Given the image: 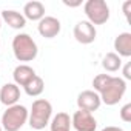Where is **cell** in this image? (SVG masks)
Instances as JSON below:
<instances>
[{
  "mask_svg": "<svg viewBox=\"0 0 131 131\" xmlns=\"http://www.w3.org/2000/svg\"><path fill=\"white\" fill-rule=\"evenodd\" d=\"M110 77H111L110 74H99V76H96V77H94V80H93L94 91H96V93H99V91L105 86V83L108 82V79H110Z\"/></svg>",
  "mask_w": 131,
  "mask_h": 131,
  "instance_id": "ac0fdd59",
  "label": "cell"
},
{
  "mask_svg": "<svg viewBox=\"0 0 131 131\" xmlns=\"http://www.w3.org/2000/svg\"><path fill=\"white\" fill-rule=\"evenodd\" d=\"M114 49L119 57H129L131 56V34L120 32L114 39Z\"/></svg>",
  "mask_w": 131,
  "mask_h": 131,
  "instance_id": "4fadbf2b",
  "label": "cell"
},
{
  "mask_svg": "<svg viewBox=\"0 0 131 131\" xmlns=\"http://www.w3.org/2000/svg\"><path fill=\"white\" fill-rule=\"evenodd\" d=\"M100 97L96 91L93 90H86V91H82L79 96H77V106L79 110L82 111H88V113H93L96 110H99L100 106Z\"/></svg>",
  "mask_w": 131,
  "mask_h": 131,
  "instance_id": "ba28073f",
  "label": "cell"
},
{
  "mask_svg": "<svg viewBox=\"0 0 131 131\" xmlns=\"http://www.w3.org/2000/svg\"><path fill=\"white\" fill-rule=\"evenodd\" d=\"M71 125L74 126L76 131H96L97 128V120L94 119L93 113L88 111H76L71 117Z\"/></svg>",
  "mask_w": 131,
  "mask_h": 131,
  "instance_id": "8992f818",
  "label": "cell"
},
{
  "mask_svg": "<svg viewBox=\"0 0 131 131\" xmlns=\"http://www.w3.org/2000/svg\"><path fill=\"white\" fill-rule=\"evenodd\" d=\"M29 111L23 105H13L8 106V110L2 116V128L5 131H19L28 120Z\"/></svg>",
  "mask_w": 131,
  "mask_h": 131,
  "instance_id": "277c9868",
  "label": "cell"
},
{
  "mask_svg": "<svg viewBox=\"0 0 131 131\" xmlns=\"http://www.w3.org/2000/svg\"><path fill=\"white\" fill-rule=\"evenodd\" d=\"M20 99V90L16 83H5L0 88V102L6 106H13Z\"/></svg>",
  "mask_w": 131,
  "mask_h": 131,
  "instance_id": "30bf717a",
  "label": "cell"
},
{
  "mask_svg": "<svg viewBox=\"0 0 131 131\" xmlns=\"http://www.w3.org/2000/svg\"><path fill=\"white\" fill-rule=\"evenodd\" d=\"M51 131H71V117L67 113H57L51 120Z\"/></svg>",
  "mask_w": 131,
  "mask_h": 131,
  "instance_id": "9a60e30c",
  "label": "cell"
},
{
  "mask_svg": "<svg viewBox=\"0 0 131 131\" xmlns=\"http://www.w3.org/2000/svg\"><path fill=\"white\" fill-rule=\"evenodd\" d=\"M129 68H131V63H126L125 67H123V77L126 80H131V71H129Z\"/></svg>",
  "mask_w": 131,
  "mask_h": 131,
  "instance_id": "ffe728a7",
  "label": "cell"
},
{
  "mask_svg": "<svg viewBox=\"0 0 131 131\" xmlns=\"http://www.w3.org/2000/svg\"><path fill=\"white\" fill-rule=\"evenodd\" d=\"M23 17L28 20H42L45 17V6L42 2H37V0H32V2H28L23 6Z\"/></svg>",
  "mask_w": 131,
  "mask_h": 131,
  "instance_id": "7c38bea8",
  "label": "cell"
},
{
  "mask_svg": "<svg viewBox=\"0 0 131 131\" xmlns=\"http://www.w3.org/2000/svg\"><path fill=\"white\" fill-rule=\"evenodd\" d=\"M0 131H3V128H2V126H0Z\"/></svg>",
  "mask_w": 131,
  "mask_h": 131,
  "instance_id": "cb8c5ba5",
  "label": "cell"
},
{
  "mask_svg": "<svg viewBox=\"0 0 131 131\" xmlns=\"http://www.w3.org/2000/svg\"><path fill=\"white\" fill-rule=\"evenodd\" d=\"M102 131H123V129L119 128V126H105Z\"/></svg>",
  "mask_w": 131,
  "mask_h": 131,
  "instance_id": "7402d4cb",
  "label": "cell"
},
{
  "mask_svg": "<svg viewBox=\"0 0 131 131\" xmlns=\"http://www.w3.org/2000/svg\"><path fill=\"white\" fill-rule=\"evenodd\" d=\"M23 88H25V93H26L28 96L36 97V96H40V94L43 93V90H45V82H43V79H42L40 76L36 74V77H34L28 85H25Z\"/></svg>",
  "mask_w": 131,
  "mask_h": 131,
  "instance_id": "e0dca14e",
  "label": "cell"
},
{
  "mask_svg": "<svg viewBox=\"0 0 131 131\" xmlns=\"http://www.w3.org/2000/svg\"><path fill=\"white\" fill-rule=\"evenodd\" d=\"M52 114V105L46 99H37L32 102L31 111L28 114L29 126L32 129H43L51 119Z\"/></svg>",
  "mask_w": 131,
  "mask_h": 131,
  "instance_id": "3957f363",
  "label": "cell"
},
{
  "mask_svg": "<svg viewBox=\"0 0 131 131\" xmlns=\"http://www.w3.org/2000/svg\"><path fill=\"white\" fill-rule=\"evenodd\" d=\"M2 19H3V22L6 25H9L14 29H22L26 25V19L23 17V14H20V13H17L14 9H5V11H2Z\"/></svg>",
  "mask_w": 131,
  "mask_h": 131,
  "instance_id": "5bb4252c",
  "label": "cell"
},
{
  "mask_svg": "<svg viewBox=\"0 0 131 131\" xmlns=\"http://www.w3.org/2000/svg\"><path fill=\"white\" fill-rule=\"evenodd\" d=\"M120 119L123 122H131V103H126L120 110Z\"/></svg>",
  "mask_w": 131,
  "mask_h": 131,
  "instance_id": "d6986e66",
  "label": "cell"
},
{
  "mask_svg": "<svg viewBox=\"0 0 131 131\" xmlns=\"http://www.w3.org/2000/svg\"><path fill=\"white\" fill-rule=\"evenodd\" d=\"M96 36H97V31H96V26L91 25L88 20H82V22H77L76 26H74V37L79 43L82 45H90L96 40Z\"/></svg>",
  "mask_w": 131,
  "mask_h": 131,
  "instance_id": "52a82bcc",
  "label": "cell"
},
{
  "mask_svg": "<svg viewBox=\"0 0 131 131\" xmlns=\"http://www.w3.org/2000/svg\"><path fill=\"white\" fill-rule=\"evenodd\" d=\"M13 52L19 62H31L37 57V43L29 34H17L13 39Z\"/></svg>",
  "mask_w": 131,
  "mask_h": 131,
  "instance_id": "6da1fadb",
  "label": "cell"
},
{
  "mask_svg": "<svg viewBox=\"0 0 131 131\" xmlns=\"http://www.w3.org/2000/svg\"><path fill=\"white\" fill-rule=\"evenodd\" d=\"M13 77H14V83L19 86H25L28 85L34 77H36V71L28 67V65H19V67H16L14 73H13Z\"/></svg>",
  "mask_w": 131,
  "mask_h": 131,
  "instance_id": "8fae6325",
  "label": "cell"
},
{
  "mask_svg": "<svg viewBox=\"0 0 131 131\" xmlns=\"http://www.w3.org/2000/svg\"><path fill=\"white\" fill-rule=\"evenodd\" d=\"M102 67L106 73H116L120 70L122 67V59L116 54V52H108L103 59H102Z\"/></svg>",
  "mask_w": 131,
  "mask_h": 131,
  "instance_id": "2e32d148",
  "label": "cell"
},
{
  "mask_svg": "<svg viewBox=\"0 0 131 131\" xmlns=\"http://www.w3.org/2000/svg\"><path fill=\"white\" fill-rule=\"evenodd\" d=\"M60 28H62L60 20L56 19V17H51V16L43 17V19L39 22V26H37L39 34H40L42 37H45V39H54V37L60 32Z\"/></svg>",
  "mask_w": 131,
  "mask_h": 131,
  "instance_id": "9c48e42d",
  "label": "cell"
},
{
  "mask_svg": "<svg viewBox=\"0 0 131 131\" xmlns=\"http://www.w3.org/2000/svg\"><path fill=\"white\" fill-rule=\"evenodd\" d=\"M126 93V82L120 77H110L108 82L105 83V86L97 93L99 97H100V102H103L105 105L108 106H113V105H117L123 94Z\"/></svg>",
  "mask_w": 131,
  "mask_h": 131,
  "instance_id": "7a4b0ae2",
  "label": "cell"
},
{
  "mask_svg": "<svg viewBox=\"0 0 131 131\" xmlns=\"http://www.w3.org/2000/svg\"><path fill=\"white\" fill-rule=\"evenodd\" d=\"M83 11L91 25H103L110 19V8L105 0H88Z\"/></svg>",
  "mask_w": 131,
  "mask_h": 131,
  "instance_id": "5b68a950",
  "label": "cell"
},
{
  "mask_svg": "<svg viewBox=\"0 0 131 131\" xmlns=\"http://www.w3.org/2000/svg\"><path fill=\"white\" fill-rule=\"evenodd\" d=\"M0 28H2V20H0Z\"/></svg>",
  "mask_w": 131,
  "mask_h": 131,
  "instance_id": "603a6c76",
  "label": "cell"
},
{
  "mask_svg": "<svg viewBox=\"0 0 131 131\" xmlns=\"http://www.w3.org/2000/svg\"><path fill=\"white\" fill-rule=\"evenodd\" d=\"M129 6H131V2H125V3H123V13H125L126 19H128V16H129Z\"/></svg>",
  "mask_w": 131,
  "mask_h": 131,
  "instance_id": "44dd1931",
  "label": "cell"
}]
</instances>
